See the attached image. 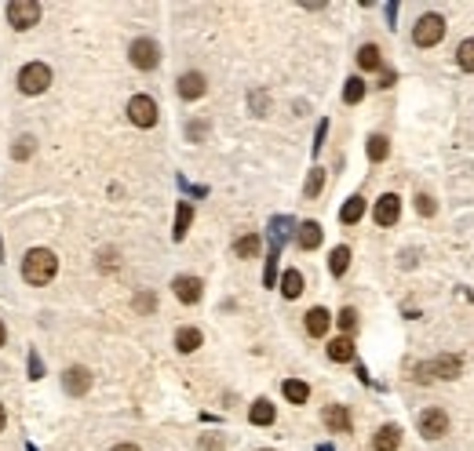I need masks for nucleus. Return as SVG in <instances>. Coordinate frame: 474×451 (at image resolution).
Segmentation results:
<instances>
[{
  "label": "nucleus",
  "instance_id": "1",
  "mask_svg": "<svg viewBox=\"0 0 474 451\" xmlns=\"http://www.w3.org/2000/svg\"><path fill=\"white\" fill-rule=\"evenodd\" d=\"M55 273H58V259H55L48 248L26 251V259H22V277H26V284H48Z\"/></svg>",
  "mask_w": 474,
  "mask_h": 451
},
{
  "label": "nucleus",
  "instance_id": "2",
  "mask_svg": "<svg viewBox=\"0 0 474 451\" xmlns=\"http://www.w3.org/2000/svg\"><path fill=\"white\" fill-rule=\"evenodd\" d=\"M463 371V361L453 357V353H445V357H434L427 364H416V378L420 382H431V378H460Z\"/></svg>",
  "mask_w": 474,
  "mask_h": 451
},
{
  "label": "nucleus",
  "instance_id": "3",
  "mask_svg": "<svg viewBox=\"0 0 474 451\" xmlns=\"http://www.w3.org/2000/svg\"><path fill=\"white\" fill-rule=\"evenodd\" d=\"M19 87H22V95H44L51 87V70L44 62H29V66L19 73Z\"/></svg>",
  "mask_w": 474,
  "mask_h": 451
},
{
  "label": "nucleus",
  "instance_id": "4",
  "mask_svg": "<svg viewBox=\"0 0 474 451\" xmlns=\"http://www.w3.org/2000/svg\"><path fill=\"white\" fill-rule=\"evenodd\" d=\"M441 37H445V18H441V15H423L416 22V29H413L416 48H434Z\"/></svg>",
  "mask_w": 474,
  "mask_h": 451
},
{
  "label": "nucleus",
  "instance_id": "5",
  "mask_svg": "<svg viewBox=\"0 0 474 451\" xmlns=\"http://www.w3.org/2000/svg\"><path fill=\"white\" fill-rule=\"evenodd\" d=\"M8 22L15 29H34L41 22V4L37 0H11L8 4Z\"/></svg>",
  "mask_w": 474,
  "mask_h": 451
},
{
  "label": "nucleus",
  "instance_id": "6",
  "mask_svg": "<svg viewBox=\"0 0 474 451\" xmlns=\"http://www.w3.org/2000/svg\"><path fill=\"white\" fill-rule=\"evenodd\" d=\"M420 433L427 437V440H441L449 433V415L441 411V408H427V411H420Z\"/></svg>",
  "mask_w": 474,
  "mask_h": 451
},
{
  "label": "nucleus",
  "instance_id": "7",
  "mask_svg": "<svg viewBox=\"0 0 474 451\" xmlns=\"http://www.w3.org/2000/svg\"><path fill=\"white\" fill-rule=\"evenodd\" d=\"M128 120L135 127H153L157 124V102L150 99V95H135V99L128 102Z\"/></svg>",
  "mask_w": 474,
  "mask_h": 451
},
{
  "label": "nucleus",
  "instance_id": "8",
  "mask_svg": "<svg viewBox=\"0 0 474 451\" xmlns=\"http://www.w3.org/2000/svg\"><path fill=\"white\" fill-rule=\"evenodd\" d=\"M128 58H132V66H135V70H153L157 62H161V48L143 37V41H135V44L128 48Z\"/></svg>",
  "mask_w": 474,
  "mask_h": 451
},
{
  "label": "nucleus",
  "instance_id": "9",
  "mask_svg": "<svg viewBox=\"0 0 474 451\" xmlns=\"http://www.w3.org/2000/svg\"><path fill=\"white\" fill-rule=\"evenodd\" d=\"M372 218H376V226H394L401 218V197L398 193H383L372 208Z\"/></svg>",
  "mask_w": 474,
  "mask_h": 451
},
{
  "label": "nucleus",
  "instance_id": "10",
  "mask_svg": "<svg viewBox=\"0 0 474 451\" xmlns=\"http://www.w3.org/2000/svg\"><path fill=\"white\" fill-rule=\"evenodd\" d=\"M172 287H175V299H179V302H186V306L201 302V292H205L197 277H175V280H172Z\"/></svg>",
  "mask_w": 474,
  "mask_h": 451
},
{
  "label": "nucleus",
  "instance_id": "11",
  "mask_svg": "<svg viewBox=\"0 0 474 451\" xmlns=\"http://www.w3.org/2000/svg\"><path fill=\"white\" fill-rule=\"evenodd\" d=\"M70 397H84L91 390V371L88 368H66V378H62Z\"/></svg>",
  "mask_w": 474,
  "mask_h": 451
},
{
  "label": "nucleus",
  "instance_id": "12",
  "mask_svg": "<svg viewBox=\"0 0 474 451\" xmlns=\"http://www.w3.org/2000/svg\"><path fill=\"white\" fill-rule=\"evenodd\" d=\"M205 91H208V84H205L201 73H182V77H179V99L194 102V99H201Z\"/></svg>",
  "mask_w": 474,
  "mask_h": 451
},
{
  "label": "nucleus",
  "instance_id": "13",
  "mask_svg": "<svg viewBox=\"0 0 474 451\" xmlns=\"http://www.w3.org/2000/svg\"><path fill=\"white\" fill-rule=\"evenodd\" d=\"M321 418H325V426L332 433H351V411H346L343 404H329Z\"/></svg>",
  "mask_w": 474,
  "mask_h": 451
},
{
  "label": "nucleus",
  "instance_id": "14",
  "mask_svg": "<svg viewBox=\"0 0 474 451\" xmlns=\"http://www.w3.org/2000/svg\"><path fill=\"white\" fill-rule=\"evenodd\" d=\"M398 444H401V430H398L394 423L379 426V433L372 437V447H376V451H398Z\"/></svg>",
  "mask_w": 474,
  "mask_h": 451
},
{
  "label": "nucleus",
  "instance_id": "15",
  "mask_svg": "<svg viewBox=\"0 0 474 451\" xmlns=\"http://www.w3.org/2000/svg\"><path fill=\"white\" fill-rule=\"evenodd\" d=\"M329 361L336 364H346V361H354V339L351 335H339L329 342Z\"/></svg>",
  "mask_w": 474,
  "mask_h": 451
},
{
  "label": "nucleus",
  "instance_id": "16",
  "mask_svg": "<svg viewBox=\"0 0 474 451\" xmlns=\"http://www.w3.org/2000/svg\"><path fill=\"white\" fill-rule=\"evenodd\" d=\"M329 324H332V317H329V309H321V306H314V309L306 313V331H310L314 339H321V335L329 331Z\"/></svg>",
  "mask_w": 474,
  "mask_h": 451
},
{
  "label": "nucleus",
  "instance_id": "17",
  "mask_svg": "<svg viewBox=\"0 0 474 451\" xmlns=\"http://www.w3.org/2000/svg\"><path fill=\"white\" fill-rule=\"evenodd\" d=\"M296 244H299L303 251H314V248L321 244V226H318V222H303L299 233H296Z\"/></svg>",
  "mask_w": 474,
  "mask_h": 451
},
{
  "label": "nucleus",
  "instance_id": "18",
  "mask_svg": "<svg viewBox=\"0 0 474 451\" xmlns=\"http://www.w3.org/2000/svg\"><path fill=\"white\" fill-rule=\"evenodd\" d=\"M361 215H365V197H351V201L339 208V222H343V226L361 222Z\"/></svg>",
  "mask_w": 474,
  "mask_h": 451
},
{
  "label": "nucleus",
  "instance_id": "19",
  "mask_svg": "<svg viewBox=\"0 0 474 451\" xmlns=\"http://www.w3.org/2000/svg\"><path fill=\"white\" fill-rule=\"evenodd\" d=\"M281 292H284V299H299V295H303V273H299V270H284Z\"/></svg>",
  "mask_w": 474,
  "mask_h": 451
},
{
  "label": "nucleus",
  "instance_id": "20",
  "mask_svg": "<svg viewBox=\"0 0 474 451\" xmlns=\"http://www.w3.org/2000/svg\"><path fill=\"white\" fill-rule=\"evenodd\" d=\"M248 423L252 426H270L274 423V404L270 400H256V404H252V411H248Z\"/></svg>",
  "mask_w": 474,
  "mask_h": 451
},
{
  "label": "nucleus",
  "instance_id": "21",
  "mask_svg": "<svg viewBox=\"0 0 474 451\" xmlns=\"http://www.w3.org/2000/svg\"><path fill=\"white\" fill-rule=\"evenodd\" d=\"M197 346H201V331L197 328H179L175 331V349L179 353H194Z\"/></svg>",
  "mask_w": 474,
  "mask_h": 451
},
{
  "label": "nucleus",
  "instance_id": "22",
  "mask_svg": "<svg viewBox=\"0 0 474 451\" xmlns=\"http://www.w3.org/2000/svg\"><path fill=\"white\" fill-rule=\"evenodd\" d=\"M281 390H284V400H292V404H306V397H310V386L299 378H289Z\"/></svg>",
  "mask_w": 474,
  "mask_h": 451
},
{
  "label": "nucleus",
  "instance_id": "23",
  "mask_svg": "<svg viewBox=\"0 0 474 451\" xmlns=\"http://www.w3.org/2000/svg\"><path fill=\"white\" fill-rule=\"evenodd\" d=\"M190 222H194V208H190V204L182 201V204L175 208V230H172V237H175V240H182V237H186Z\"/></svg>",
  "mask_w": 474,
  "mask_h": 451
},
{
  "label": "nucleus",
  "instance_id": "24",
  "mask_svg": "<svg viewBox=\"0 0 474 451\" xmlns=\"http://www.w3.org/2000/svg\"><path fill=\"white\" fill-rule=\"evenodd\" d=\"M365 99V80L361 77H351V80H346V87H343V102L346 106H358Z\"/></svg>",
  "mask_w": 474,
  "mask_h": 451
},
{
  "label": "nucleus",
  "instance_id": "25",
  "mask_svg": "<svg viewBox=\"0 0 474 451\" xmlns=\"http://www.w3.org/2000/svg\"><path fill=\"white\" fill-rule=\"evenodd\" d=\"M346 266H351V248H336L332 251V259H329V270H332V277H343L346 273Z\"/></svg>",
  "mask_w": 474,
  "mask_h": 451
},
{
  "label": "nucleus",
  "instance_id": "26",
  "mask_svg": "<svg viewBox=\"0 0 474 451\" xmlns=\"http://www.w3.org/2000/svg\"><path fill=\"white\" fill-rule=\"evenodd\" d=\"M358 66H361V70H379V66H383V58H379V48H376V44H365V48L358 51Z\"/></svg>",
  "mask_w": 474,
  "mask_h": 451
},
{
  "label": "nucleus",
  "instance_id": "27",
  "mask_svg": "<svg viewBox=\"0 0 474 451\" xmlns=\"http://www.w3.org/2000/svg\"><path fill=\"white\" fill-rule=\"evenodd\" d=\"M456 62H460V70H463V73H474V37L463 41V44L456 48Z\"/></svg>",
  "mask_w": 474,
  "mask_h": 451
},
{
  "label": "nucleus",
  "instance_id": "28",
  "mask_svg": "<svg viewBox=\"0 0 474 451\" xmlns=\"http://www.w3.org/2000/svg\"><path fill=\"white\" fill-rule=\"evenodd\" d=\"M387 153H391V142H387V135H372L369 139V160H387Z\"/></svg>",
  "mask_w": 474,
  "mask_h": 451
},
{
  "label": "nucleus",
  "instance_id": "29",
  "mask_svg": "<svg viewBox=\"0 0 474 451\" xmlns=\"http://www.w3.org/2000/svg\"><path fill=\"white\" fill-rule=\"evenodd\" d=\"M256 251H259V237H256V233H248V237H241V240L234 244V255H237V259H252Z\"/></svg>",
  "mask_w": 474,
  "mask_h": 451
},
{
  "label": "nucleus",
  "instance_id": "30",
  "mask_svg": "<svg viewBox=\"0 0 474 451\" xmlns=\"http://www.w3.org/2000/svg\"><path fill=\"white\" fill-rule=\"evenodd\" d=\"M277 259H281V244H270V255H267V273H263V284L274 287V277H277Z\"/></svg>",
  "mask_w": 474,
  "mask_h": 451
},
{
  "label": "nucleus",
  "instance_id": "31",
  "mask_svg": "<svg viewBox=\"0 0 474 451\" xmlns=\"http://www.w3.org/2000/svg\"><path fill=\"white\" fill-rule=\"evenodd\" d=\"M321 186H325V171H321V168H314L310 179H306V186H303V197H318Z\"/></svg>",
  "mask_w": 474,
  "mask_h": 451
},
{
  "label": "nucleus",
  "instance_id": "32",
  "mask_svg": "<svg viewBox=\"0 0 474 451\" xmlns=\"http://www.w3.org/2000/svg\"><path fill=\"white\" fill-rule=\"evenodd\" d=\"M34 149H37V139H34V135H22V139L15 142L11 156H15V160H26V156H34Z\"/></svg>",
  "mask_w": 474,
  "mask_h": 451
},
{
  "label": "nucleus",
  "instance_id": "33",
  "mask_svg": "<svg viewBox=\"0 0 474 451\" xmlns=\"http://www.w3.org/2000/svg\"><path fill=\"white\" fill-rule=\"evenodd\" d=\"M339 328H343V335H351L354 328H358V309H351V306H346V309H339Z\"/></svg>",
  "mask_w": 474,
  "mask_h": 451
},
{
  "label": "nucleus",
  "instance_id": "34",
  "mask_svg": "<svg viewBox=\"0 0 474 451\" xmlns=\"http://www.w3.org/2000/svg\"><path fill=\"white\" fill-rule=\"evenodd\" d=\"M153 306H157V299H153L150 292H143V295H135V309H139V313H153Z\"/></svg>",
  "mask_w": 474,
  "mask_h": 451
},
{
  "label": "nucleus",
  "instance_id": "35",
  "mask_svg": "<svg viewBox=\"0 0 474 451\" xmlns=\"http://www.w3.org/2000/svg\"><path fill=\"white\" fill-rule=\"evenodd\" d=\"M416 211L420 215H434V201L427 197V193H420V197H416Z\"/></svg>",
  "mask_w": 474,
  "mask_h": 451
},
{
  "label": "nucleus",
  "instance_id": "36",
  "mask_svg": "<svg viewBox=\"0 0 474 451\" xmlns=\"http://www.w3.org/2000/svg\"><path fill=\"white\" fill-rule=\"evenodd\" d=\"M44 375V364H41V357L37 353H29V378H41Z\"/></svg>",
  "mask_w": 474,
  "mask_h": 451
},
{
  "label": "nucleus",
  "instance_id": "37",
  "mask_svg": "<svg viewBox=\"0 0 474 451\" xmlns=\"http://www.w3.org/2000/svg\"><path fill=\"white\" fill-rule=\"evenodd\" d=\"M325 135H329V120H321V124H318V139H314V153H318V149L325 146Z\"/></svg>",
  "mask_w": 474,
  "mask_h": 451
},
{
  "label": "nucleus",
  "instance_id": "38",
  "mask_svg": "<svg viewBox=\"0 0 474 451\" xmlns=\"http://www.w3.org/2000/svg\"><path fill=\"white\" fill-rule=\"evenodd\" d=\"M113 451H139V447H135V444H117Z\"/></svg>",
  "mask_w": 474,
  "mask_h": 451
},
{
  "label": "nucleus",
  "instance_id": "39",
  "mask_svg": "<svg viewBox=\"0 0 474 451\" xmlns=\"http://www.w3.org/2000/svg\"><path fill=\"white\" fill-rule=\"evenodd\" d=\"M4 423H8V411H4V404H0V430H4Z\"/></svg>",
  "mask_w": 474,
  "mask_h": 451
},
{
  "label": "nucleus",
  "instance_id": "40",
  "mask_svg": "<svg viewBox=\"0 0 474 451\" xmlns=\"http://www.w3.org/2000/svg\"><path fill=\"white\" fill-rule=\"evenodd\" d=\"M4 339H8V331H4V320H0V346H4Z\"/></svg>",
  "mask_w": 474,
  "mask_h": 451
}]
</instances>
